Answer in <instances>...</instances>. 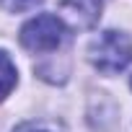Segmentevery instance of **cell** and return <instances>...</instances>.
Wrapping results in <instances>:
<instances>
[{"instance_id":"cell-1","label":"cell","mask_w":132,"mask_h":132,"mask_svg":"<svg viewBox=\"0 0 132 132\" xmlns=\"http://www.w3.org/2000/svg\"><path fill=\"white\" fill-rule=\"evenodd\" d=\"M91 62L101 73H119L132 62V39L122 31H104L91 44Z\"/></svg>"},{"instance_id":"cell-2","label":"cell","mask_w":132,"mask_h":132,"mask_svg":"<svg viewBox=\"0 0 132 132\" xmlns=\"http://www.w3.org/2000/svg\"><path fill=\"white\" fill-rule=\"evenodd\" d=\"M65 39V23L57 16H36L21 29V44L29 52H52Z\"/></svg>"},{"instance_id":"cell-3","label":"cell","mask_w":132,"mask_h":132,"mask_svg":"<svg viewBox=\"0 0 132 132\" xmlns=\"http://www.w3.org/2000/svg\"><path fill=\"white\" fill-rule=\"evenodd\" d=\"M60 13L68 23L78 29H91L101 16V0H62Z\"/></svg>"},{"instance_id":"cell-4","label":"cell","mask_w":132,"mask_h":132,"mask_svg":"<svg viewBox=\"0 0 132 132\" xmlns=\"http://www.w3.org/2000/svg\"><path fill=\"white\" fill-rule=\"evenodd\" d=\"M16 86V65L5 52H0V101H3Z\"/></svg>"},{"instance_id":"cell-5","label":"cell","mask_w":132,"mask_h":132,"mask_svg":"<svg viewBox=\"0 0 132 132\" xmlns=\"http://www.w3.org/2000/svg\"><path fill=\"white\" fill-rule=\"evenodd\" d=\"M42 3V0H0V5L11 13H23V11H31Z\"/></svg>"},{"instance_id":"cell-6","label":"cell","mask_w":132,"mask_h":132,"mask_svg":"<svg viewBox=\"0 0 132 132\" xmlns=\"http://www.w3.org/2000/svg\"><path fill=\"white\" fill-rule=\"evenodd\" d=\"M13 132H57L52 124H44V122H26L21 127H16Z\"/></svg>"}]
</instances>
